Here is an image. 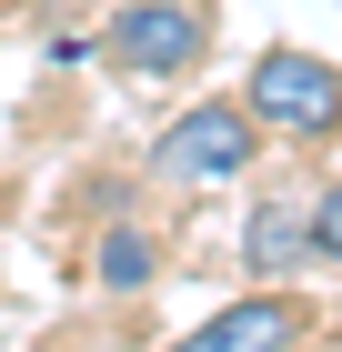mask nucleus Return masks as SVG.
Returning a JSON list of instances; mask_svg holds the SVG:
<instances>
[{"mask_svg": "<svg viewBox=\"0 0 342 352\" xmlns=\"http://www.w3.org/2000/svg\"><path fill=\"white\" fill-rule=\"evenodd\" d=\"M242 101H252V121L282 131V141H332L342 131V71L322 51H292V41H272V51L252 60Z\"/></svg>", "mask_w": 342, "mask_h": 352, "instance_id": "nucleus-1", "label": "nucleus"}, {"mask_svg": "<svg viewBox=\"0 0 342 352\" xmlns=\"http://www.w3.org/2000/svg\"><path fill=\"white\" fill-rule=\"evenodd\" d=\"M252 151H262L252 101H191L182 121H161L151 171H161V182H242V171H252Z\"/></svg>", "mask_w": 342, "mask_h": 352, "instance_id": "nucleus-2", "label": "nucleus"}, {"mask_svg": "<svg viewBox=\"0 0 342 352\" xmlns=\"http://www.w3.org/2000/svg\"><path fill=\"white\" fill-rule=\"evenodd\" d=\"M101 51H111V71H131V81H182L191 60L211 51V21L191 0H121L101 21Z\"/></svg>", "mask_w": 342, "mask_h": 352, "instance_id": "nucleus-3", "label": "nucleus"}, {"mask_svg": "<svg viewBox=\"0 0 342 352\" xmlns=\"http://www.w3.org/2000/svg\"><path fill=\"white\" fill-rule=\"evenodd\" d=\"M292 342H302V302L292 292H242L222 312H202L171 352H292Z\"/></svg>", "mask_w": 342, "mask_h": 352, "instance_id": "nucleus-4", "label": "nucleus"}, {"mask_svg": "<svg viewBox=\"0 0 342 352\" xmlns=\"http://www.w3.org/2000/svg\"><path fill=\"white\" fill-rule=\"evenodd\" d=\"M312 262V201H252L242 212V272L252 282H292Z\"/></svg>", "mask_w": 342, "mask_h": 352, "instance_id": "nucleus-5", "label": "nucleus"}, {"mask_svg": "<svg viewBox=\"0 0 342 352\" xmlns=\"http://www.w3.org/2000/svg\"><path fill=\"white\" fill-rule=\"evenodd\" d=\"M151 272H161L151 232H141V221H111V232H101V282H111V292H151Z\"/></svg>", "mask_w": 342, "mask_h": 352, "instance_id": "nucleus-6", "label": "nucleus"}, {"mask_svg": "<svg viewBox=\"0 0 342 352\" xmlns=\"http://www.w3.org/2000/svg\"><path fill=\"white\" fill-rule=\"evenodd\" d=\"M312 262H342V182L312 191Z\"/></svg>", "mask_w": 342, "mask_h": 352, "instance_id": "nucleus-7", "label": "nucleus"}]
</instances>
